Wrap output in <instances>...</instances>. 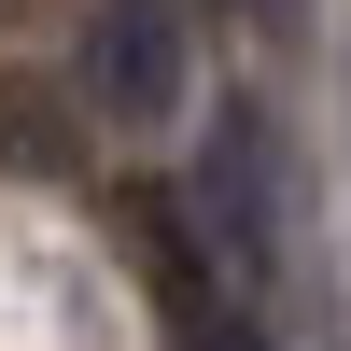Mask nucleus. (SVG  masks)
Wrapping results in <instances>:
<instances>
[{
  "instance_id": "nucleus-1",
  "label": "nucleus",
  "mask_w": 351,
  "mask_h": 351,
  "mask_svg": "<svg viewBox=\"0 0 351 351\" xmlns=\"http://www.w3.org/2000/svg\"><path fill=\"white\" fill-rule=\"evenodd\" d=\"M183 239H197V267H211L239 309H267V281H281V141H267V112H253V99H225L211 155H197Z\"/></svg>"
},
{
  "instance_id": "nucleus-2",
  "label": "nucleus",
  "mask_w": 351,
  "mask_h": 351,
  "mask_svg": "<svg viewBox=\"0 0 351 351\" xmlns=\"http://www.w3.org/2000/svg\"><path fill=\"white\" fill-rule=\"evenodd\" d=\"M183 99H197L183 0H99V14H84V112H112V127H169Z\"/></svg>"
},
{
  "instance_id": "nucleus-3",
  "label": "nucleus",
  "mask_w": 351,
  "mask_h": 351,
  "mask_svg": "<svg viewBox=\"0 0 351 351\" xmlns=\"http://www.w3.org/2000/svg\"><path fill=\"white\" fill-rule=\"evenodd\" d=\"M71 99H56V84H0V169H14V183H71Z\"/></svg>"
},
{
  "instance_id": "nucleus-4",
  "label": "nucleus",
  "mask_w": 351,
  "mask_h": 351,
  "mask_svg": "<svg viewBox=\"0 0 351 351\" xmlns=\"http://www.w3.org/2000/svg\"><path fill=\"white\" fill-rule=\"evenodd\" d=\"M239 14H281V0H239Z\"/></svg>"
}]
</instances>
